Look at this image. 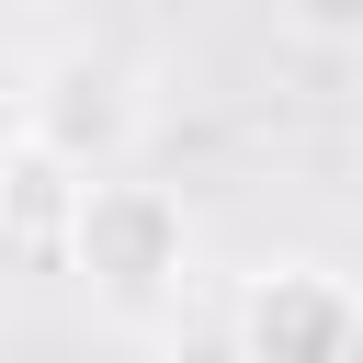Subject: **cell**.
Here are the masks:
<instances>
[{
    "label": "cell",
    "mask_w": 363,
    "mask_h": 363,
    "mask_svg": "<svg viewBox=\"0 0 363 363\" xmlns=\"http://www.w3.org/2000/svg\"><path fill=\"white\" fill-rule=\"evenodd\" d=\"M238 363H352L363 352V284L340 261H261L227 318Z\"/></svg>",
    "instance_id": "obj_3"
},
{
    "label": "cell",
    "mask_w": 363,
    "mask_h": 363,
    "mask_svg": "<svg viewBox=\"0 0 363 363\" xmlns=\"http://www.w3.org/2000/svg\"><path fill=\"white\" fill-rule=\"evenodd\" d=\"M11 136H23L34 159H57L68 182L125 170L136 136H147V79H136V57H113V45H57V57H34V68H23V102H11Z\"/></svg>",
    "instance_id": "obj_2"
},
{
    "label": "cell",
    "mask_w": 363,
    "mask_h": 363,
    "mask_svg": "<svg viewBox=\"0 0 363 363\" xmlns=\"http://www.w3.org/2000/svg\"><path fill=\"white\" fill-rule=\"evenodd\" d=\"M57 261L79 272L91 306H113V318H159V306L182 295V272H193V204H182L170 182L102 170V182H79V204H68Z\"/></svg>",
    "instance_id": "obj_1"
},
{
    "label": "cell",
    "mask_w": 363,
    "mask_h": 363,
    "mask_svg": "<svg viewBox=\"0 0 363 363\" xmlns=\"http://www.w3.org/2000/svg\"><path fill=\"white\" fill-rule=\"evenodd\" d=\"M68 204H79V182L57 159H34L23 136H0V250H57Z\"/></svg>",
    "instance_id": "obj_4"
}]
</instances>
